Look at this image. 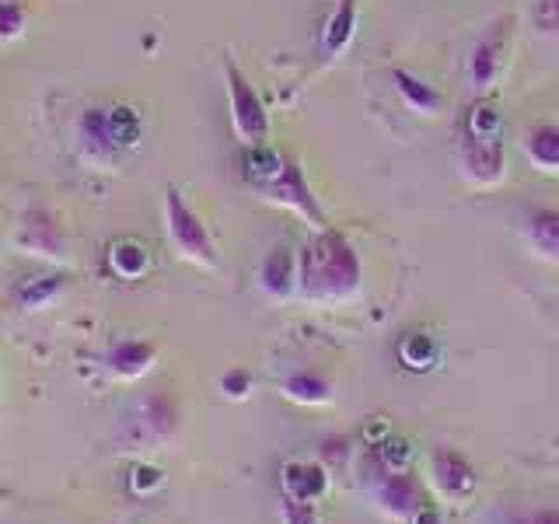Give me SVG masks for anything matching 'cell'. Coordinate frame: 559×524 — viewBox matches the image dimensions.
Wrapping results in <instances>:
<instances>
[{"label":"cell","mask_w":559,"mask_h":524,"mask_svg":"<svg viewBox=\"0 0 559 524\" xmlns=\"http://www.w3.org/2000/svg\"><path fill=\"white\" fill-rule=\"evenodd\" d=\"M147 136L144 112L130 102H92L74 122V154L87 171H119Z\"/></svg>","instance_id":"obj_1"},{"label":"cell","mask_w":559,"mask_h":524,"mask_svg":"<svg viewBox=\"0 0 559 524\" xmlns=\"http://www.w3.org/2000/svg\"><path fill=\"white\" fill-rule=\"evenodd\" d=\"M360 284L364 262L354 241L340 235L336 227H322L301 245V252H297V294L305 301H349L360 290Z\"/></svg>","instance_id":"obj_2"},{"label":"cell","mask_w":559,"mask_h":524,"mask_svg":"<svg viewBox=\"0 0 559 524\" xmlns=\"http://www.w3.org/2000/svg\"><path fill=\"white\" fill-rule=\"evenodd\" d=\"M165 235L168 245L179 252L186 262L200 270H221V255H217V241L210 235V227L203 221V214H197L179 186L165 189Z\"/></svg>","instance_id":"obj_3"},{"label":"cell","mask_w":559,"mask_h":524,"mask_svg":"<svg viewBox=\"0 0 559 524\" xmlns=\"http://www.w3.org/2000/svg\"><path fill=\"white\" fill-rule=\"evenodd\" d=\"M224 87H227V109H231V130L241 147L266 144L270 140V109L255 84L245 78V70L224 57Z\"/></svg>","instance_id":"obj_4"},{"label":"cell","mask_w":559,"mask_h":524,"mask_svg":"<svg viewBox=\"0 0 559 524\" xmlns=\"http://www.w3.org/2000/svg\"><path fill=\"white\" fill-rule=\"evenodd\" d=\"M14 249L22 255H32V259H43V262H67L70 255V238H67V227H63V217L57 210L49 206H28L17 214V224H14Z\"/></svg>","instance_id":"obj_5"},{"label":"cell","mask_w":559,"mask_h":524,"mask_svg":"<svg viewBox=\"0 0 559 524\" xmlns=\"http://www.w3.org/2000/svg\"><path fill=\"white\" fill-rule=\"evenodd\" d=\"M259 196L266 200V203H273V206H287V210H294L297 217L308 221L311 231H322V227H332L329 217H325V210H322V203H319V196H314V189H311V182H308V175H305L301 162H297V157H290V154H287V162H284V168H280L276 179L259 189Z\"/></svg>","instance_id":"obj_6"},{"label":"cell","mask_w":559,"mask_h":524,"mask_svg":"<svg viewBox=\"0 0 559 524\" xmlns=\"http://www.w3.org/2000/svg\"><path fill=\"white\" fill-rule=\"evenodd\" d=\"M511 39H514V14H500L483 28L476 46H472V52H468V84L476 87L479 95H486L489 87L503 78L507 57H511Z\"/></svg>","instance_id":"obj_7"},{"label":"cell","mask_w":559,"mask_h":524,"mask_svg":"<svg viewBox=\"0 0 559 524\" xmlns=\"http://www.w3.org/2000/svg\"><path fill=\"white\" fill-rule=\"evenodd\" d=\"M459 165L468 182L476 186H497L507 175V144L503 136H472L462 133L459 144Z\"/></svg>","instance_id":"obj_8"},{"label":"cell","mask_w":559,"mask_h":524,"mask_svg":"<svg viewBox=\"0 0 559 524\" xmlns=\"http://www.w3.org/2000/svg\"><path fill=\"white\" fill-rule=\"evenodd\" d=\"M374 503L389 517L413 521L430 500H427V486L419 483L409 468H392L389 476L374 486Z\"/></svg>","instance_id":"obj_9"},{"label":"cell","mask_w":559,"mask_h":524,"mask_svg":"<svg viewBox=\"0 0 559 524\" xmlns=\"http://www.w3.org/2000/svg\"><path fill=\"white\" fill-rule=\"evenodd\" d=\"M430 479L451 500H468L472 493H476V483H479L472 462L465 458L462 451H454V448H433V454H430Z\"/></svg>","instance_id":"obj_10"},{"label":"cell","mask_w":559,"mask_h":524,"mask_svg":"<svg viewBox=\"0 0 559 524\" xmlns=\"http://www.w3.org/2000/svg\"><path fill=\"white\" fill-rule=\"evenodd\" d=\"M136 427H140V433L147 437V441L168 444L171 437L179 433V427H182L179 398H175L171 392H165V389H157L147 398H140V406H136Z\"/></svg>","instance_id":"obj_11"},{"label":"cell","mask_w":559,"mask_h":524,"mask_svg":"<svg viewBox=\"0 0 559 524\" xmlns=\"http://www.w3.org/2000/svg\"><path fill=\"white\" fill-rule=\"evenodd\" d=\"M259 290L270 297V301H287L297 290V252L287 241H276L273 249L262 255L259 262Z\"/></svg>","instance_id":"obj_12"},{"label":"cell","mask_w":559,"mask_h":524,"mask_svg":"<svg viewBox=\"0 0 559 524\" xmlns=\"http://www.w3.org/2000/svg\"><path fill=\"white\" fill-rule=\"evenodd\" d=\"M524 245L549 262H559V206H528L521 217Z\"/></svg>","instance_id":"obj_13"},{"label":"cell","mask_w":559,"mask_h":524,"mask_svg":"<svg viewBox=\"0 0 559 524\" xmlns=\"http://www.w3.org/2000/svg\"><path fill=\"white\" fill-rule=\"evenodd\" d=\"M157 360V343L144 340V336H122L109 346L105 354V364L109 371L122 381H133V378H144Z\"/></svg>","instance_id":"obj_14"},{"label":"cell","mask_w":559,"mask_h":524,"mask_svg":"<svg viewBox=\"0 0 559 524\" xmlns=\"http://www.w3.org/2000/svg\"><path fill=\"white\" fill-rule=\"evenodd\" d=\"M280 486L290 503H319L329 489V472L319 462H287L280 472Z\"/></svg>","instance_id":"obj_15"},{"label":"cell","mask_w":559,"mask_h":524,"mask_svg":"<svg viewBox=\"0 0 559 524\" xmlns=\"http://www.w3.org/2000/svg\"><path fill=\"white\" fill-rule=\"evenodd\" d=\"M63 290H67V273L49 270V273H35V276L17 279V284L11 287V301L17 311H43L57 301Z\"/></svg>","instance_id":"obj_16"},{"label":"cell","mask_w":559,"mask_h":524,"mask_svg":"<svg viewBox=\"0 0 559 524\" xmlns=\"http://www.w3.org/2000/svg\"><path fill=\"white\" fill-rule=\"evenodd\" d=\"M287 162V154L284 151H276L270 140L266 144H252V147H241V162H238V175H241V182L249 186V189H262L266 182H273L280 168H284Z\"/></svg>","instance_id":"obj_17"},{"label":"cell","mask_w":559,"mask_h":524,"mask_svg":"<svg viewBox=\"0 0 559 524\" xmlns=\"http://www.w3.org/2000/svg\"><path fill=\"white\" fill-rule=\"evenodd\" d=\"M392 87L416 116H441V109H444L441 92H437L430 81H424L419 74H413V70H406V67L392 70Z\"/></svg>","instance_id":"obj_18"},{"label":"cell","mask_w":559,"mask_h":524,"mask_svg":"<svg viewBox=\"0 0 559 524\" xmlns=\"http://www.w3.org/2000/svg\"><path fill=\"white\" fill-rule=\"evenodd\" d=\"M357 22H360L357 0H336V4H332V14L325 17V28H322V49H325L329 60H336L340 52L354 43Z\"/></svg>","instance_id":"obj_19"},{"label":"cell","mask_w":559,"mask_h":524,"mask_svg":"<svg viewBox=\"0 0 559 524\" xmlns=\"http://www.w3.org/2000/svg\"><path fill=\"white\" fill-rule=\"evenodd\" d=\"M524 157L538 168V171H559V127L556 122H538V127H528L521 136Z\"/></svg>","instance_id":"obj_20"},{"label":"cell","mask_w":559,"mask_h":524,"mask_svg":"<svg viewBox=\"0 0 559 524\" xmlns=\"http://www.w3.org/2000/svg\"><path fill=\"white\" fill-rule=\"evenodd\" d=\"M280 389H284L290 402H301V406H325L332 398V381L322 371H314V367H297V371L284 378Z\"/></svg>","instance_id":"obj_21"},{"label":"cell","mask_w":559,"mask_h":524,"mask_svg":"<svg viewBox=\"0 0 559 524\" xmlns=\"http://www.w3.org/2000/svg\"><path fill=\"white\" fill-rule=\"evenodd\" d=\"M109 270L119 279H140L151 270V252L144 241L136 238H116L109 245Z\"/></svg>","instance_id":"obj_22"},{"label":"cell","mask_w":559,"mask_h":524,"mask_svg":"<svg viewBox=\"0 0 559 524\" xmlns=\"http://www.w3.org/2000/svg\"><path fill=\"white\" fill-rule=\"evenodd\" d=\"M399 357H402V364L409 367V371H427V367H433V360H437V343H433L430 332L413 329V332L402 336Z\"/></svg>","instance_id":"obj_23"},{"label":"cell","mask_w":559,"mask_h":524,"mask_svg":"<svg viewBox=\"0 0 559 524\" xmlns=\"http://www.w3.org/2000/svg\"><path fill=\"white\" fill-rule=\"evenodd\" d=\"M465 133H472V136H503V119L497 112V105L489 98L472 102L468 116H465Z\"/></svg>","instance_id":"obj_24"},{"label":"cell","mask_w":559,"mask_h":524,"mask_svg":"<svg viewBox=\"0 0 559 524\" xmlns=\"http://www.w3.org/2000/svg\"><path fill=\"white\" fill-rule=\"evenodd\" d=\"M28 28L25 0H0V43H17Z\"/></svg>","instance_id":"obj_25"},{"label":"cell","mask_w":559,"mask_h":524,"mask_svg":"<svg viewBox=\"0 0 559 524\" xmlns=\"http://www.w3.org/2000/svg\"><path fill=\"white\" fill-rule=\"evenodd\" d=\"M528 17L538 35H559V0H532Z\"/></svg>","instance_id":"obj_26"},{"label":"cell","mask_w":559,"mask_h":524,"mask_svg":"<svg viewBox=\"0 0 559 524\" xmlns=\"http://www.w3.org/2000/svg\"><path fill=\"white\" fill-rule=\"evenodd\" d=\"M162 483H165V472L157 465H151V462H140V465L130 468V489L136 497L154 493V489H162Z\"/></svg>","instance_id":"obj_27"},{"label":"cell","mask_w":559,"mask_h":524,"mask_svg":"<svg viewBox=\"0 0 559 524\" xmlns=\"http://www.w3.org/2000/svg\"><path fill=\"white\" fill-rule=\"evenodd\" d=\"M221 392L227 395V398H245L252 392V374L245 371V367H231V371H224L221 374Z\"/></svg>","instance_id":"obj_28"},{"label":"cell","mask_w":559,"mask_h":524,"mask_svg":"<svg viewBox=\"0 0 559 524\" xmlns=\"http://www.w3.org/2000/svg\"><path fill=\"white\" fill-rule=\"evenodd\" d=\"M381 462L384 468H406L409 462V441H402V437H389V441H381Z\"/></svg>","instance_id":"obj_29"},{"label":"cell","mask_w":559,"mask_h":524,"mask_svg":"<svg viewBox=\"0 0 559 524\" xmlns=\"http://www.w3.org/2000/svg\"><path fill=\"white\" fill-rule=\"evenodd\" d=\"M284 521L287 524H319V514H314V503H290V500H284Z\"/></svg>","instance_id":"obj_30"},{"label":"cell","mask_w":559,"mask_h":524,"mask_svg":"<svg viewBox=\"0 0 559 524\" xmlns=\"http://www.w3.org/2000/svg\"><path fill=\"white\" fill-rule=\"evenodd\" d=\"M507 524H559V511H552V507H538V511L514 514Z\"/></svg>","instance_id":"obj_31"},{"label":"cell","mask_w":559,"mask_h":524,"mask_svg":"<svg viewBox=\"0 0 559 524\" xmlns=\"http://www.w3.org/2000/svg\"><path fill=\"white\" fill-rule=\"evenodd\" d=\"M322 458L343 462L346 458V437H325V441H322Z\"/></svg>","instance_id":"obj_32"},{"label":"cell","mask_w":559,"mask_h":524,"mask_svg":"<svg viewBox=\"0 0 559 524\" xmlns=\"http://www.w3.org/2000/svg\"><path fill=\"white\" fill-rule=\"evenodd\" d=\"M409 524H441V514H437V511H433V507L427 503V507H424V511H419V514H416V517H413Z\"/></svg>","instance_id":"obj_33"},{"label":"cell","mask_w":559,"mask_h":524,"mask_svg":"<svg viewBox=\"0 0 559 524\" xmlns=\"http://www.w3.org/2000/svg\"><path fill=\"white\" fill-rule=\"evenodd\" d=\"M0 245H4V238H0Z\"/></svg>","instance_id":"obj_34"}]
</instances>
